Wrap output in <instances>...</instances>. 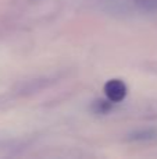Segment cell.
Here are the masks:
<instances>
[{
	"label": "cell",
	"instance_id": "cell-1",
	"mask_svg": "<svg viewBox=\"0 0 157 159\" xmlns=\"http://www.w3.org/2000/svg\"><path fill=\"white\" fill-rule=\"evenodd\" d=\"M103 89H104L106 98L113 101L114 103H118V102L124 101L127 93H128L127 84H125L122 80H118V78L108 80V81L104 84Z\"/></svg>",
	"mask_w": 157,
	"mask_h": 159
},
{
	"label": "cell",
	"instance_id": "cell-2",
	"mask_svg": "<svg viewBox=\"0 0 157 159\" xmlns=\"http://www.w3.org/2000/svg\"><path fill=\"white\" fill-rule=\"evenodd\" d=\"M157 138V130L146 129V130H136L128 134V140L134 141V143H147V141H153Z\"/></svg>",
	"mask_w": 157,
	"mask_h": 159
},
{
	"label": "cell",
	"instance_id": "cell-3",
	"mask_svg": "<svg viewBox=\"0 0 157 159\" xmlns=\"http://www.w3.org/2000/svg\"><path fill=\"white\" fill-rule=\"evenodd\" d=\"M50 84V80L47 78H40V80H32V81H28L27 84H24L19 89V93H35L38 91L46 88Z\"/></svg>",
	"mask_w": 157,
	"mask_h": 159
},
{
	"label": "cell",
	"instance_id": "cell-4",
	"mask_svg": "<svg viewBox=\"0 0 157 159\" xmlns=\"http://www.w3.org/2000/svg\"><path fill=\"white\" fill-rule=\"evenodd\" d=\"M113 105L114 102L110 101V99H96V101L92 103L91 109L93 113H96V115H106V113H108L110 110H113Z\"/></svg>",
	"mask_w": 157,
	"mask_h": 159
},
{
	"label": "cell",
	"instance_id": "cell-5",
	"mask_svg": "<svg viewBox=\"0 0 157 159\" xmlns=\"http://www.w3.org/2000/svg\"><path fill=\"white\" fill-rule=\"evenodd\" d=\"M135 6L142 11H157V0H135Z\"/></svg>",
	"mask_w": 157,
	"mask_h": 159
}]
</instances>
